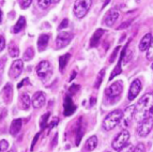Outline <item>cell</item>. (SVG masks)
Wrapping results in <instances>:
<instances>
[{"instance_id":"1","label":"cell","mask_w":153,"mask_h":152,"mask_svg":"<svg viewBox=\"0 0 153 152\" xmlns=\"http://www.w3.org/2000/svg\"><path fill=\"white\" fill-rule=\"evenodd\" d=\"M153 115V93H146L137 102L134 109V119L141 122Z\"/></svg>"},{"instance_id":"2","label":"cell","mask_w":153,"mask_h":152,"mask_svg":"<svg viewBox=\"0 0 153 152\" xmlns=\"http://www.w3.org/2000/svg\"><path fill=\"white\" fill-rule=\"evenodd\" d=\"M122 119H123L122 110H120V109L112 110L103 120V127H104L105 131H111V130L115 129L118 124L122 121Z\"/></svg>"},{"instance_id":"3","label":"cell","mask_w":153,"mask_h":152,"mask_svg":"<svg viewBox=\"0 0 153 152\" xmlns=\"http://www.w3.org/2000/svg\"><path fill=\"white\" fill-rule=\"evenodd\" d=\"M130 138H131V134L128 130H123V131H121V132L116 136L114 142H112V144H111L112 149L117 150V151L122 150L123 148L126 147V146L128 145Z\"/></svg>"},{"instance_id":"4","label":"cell","mask_w":153,"mask_h":152,"mask_svg":"<svg viewBox=\"0 0 153 152\" xmlns=\"http://www.w3.org/2000/svg\"><path fill=\"white\" fill-rule=\"evenodd\" d=\"M92 4V0H76L74 3V14L77 18H82L86 16L88 11L90 10Z\"/></svg>"},{"instance_id":"5","label":"cell","mask_w":153,"mask_h":152,"mask_svg":"<svg viewBox=\"0 0 153 152\" xmlns=\"http://www.w3.org/2000/svg\"><path fill=\"white\" fill-rule=\"evenodd\" d=\"M123 90V86L121 81H115L112 83L106 90H105V94L108 99H117L121 95Z\"/></svg>"},{"instance_id":"6","label":"cell","mask_w":153,"mask_h":152,"mask_svg":"<svg viewBox=\"0 0 153 152\" xmlns=\"http://www.w3.org/2000/svg\"><path fill=\"white\" fill-rule=\"evenodd\" d=\"M153 129V117H149L147 119L143 120L137 129V134L140 137L148 136V134Z\"/></svg>"},{"instance_id":"7","label":"cell","mask_w":153,"mask_h":152,"mask_svg":"<svg viewBox=\"0 0 153 152\" xmlns=\"http://www.w3.org/2000/svg\"><path fill=\"white\" fill-rule=\"evenodd\" d=\"M73 39V33L70 31H60L56 38V45L58 48H63L69 45Z\"/></svg>"},{"instance_id":"8","label":"cell","mask_w":153,"mask_h":152,"mask_svg":"<svg viewBox=\"0 0 153 152\" xmlns=\"http://www.w3.org/2000/svg\"><path fill=\"white\" fill-rule=\"evenodd\" d=\"M141 88H143V85H141V81L139 79H134L133 83L131 84L130 90H128V101H133L137 98V95L139 94V92L141 91Z\"/></svg>"},{"instance_id":"9","label":"cell","mask_w":153,"mask_h":152,"mask_svg":"<svg viewBox=\"0 0 153 152\" xmlns=\"http://www.w3.org/2000/svg\"><path fill=\"white\" fill-rule=\"evenodd\" d=\"M23 68H24L23 60L17 59V60L14 61L10 68V71H9V76H10V78L11 79L17 78L18 76L21 75L22 71H23Z\"/></svg>"},{"instance_id":"10","label":"cell","mask_w":153,"mask_h":152,"mask_svg":"<svg viewBox=\"0 0 153 152\" xmlns=\"http://www.w3.org/2000/svg\"><path fill=\"white\" fill-rule=\"evenodd\" d=\"M51 73V66L48 61H41L36 66V74L39 77L41 78H45L46 76H48Z\"/></svg>"},{"instance_id":"11","label":"cell","mask_w":153,"mask_h":152,"mask_svg":"<svg viewBox=\"0 0 153 152\" xmlns=\"http://www.w3.org/2000/svg\"><path fill=\"white\" fill-rule=\"evenodd\" d=\"M119 15H120V13L118 12L117 10H115V9H112V10L108 11V13L104 17L103 23L105 24V26H107V27H111L117 22V19L119 18Z\"/></svg>"},{"instance_id":"12","label":"cell","mask_w":153,"mask_h":152,"mask_svg":"<svg viewBox=\"0 0 153 152\" xmlns=\"http://www.w3.org/2000/svg\"><path fill=\"white\" fill-rule=\"evenodd\" d=\"M63 115L65 117H69L71 116L73 113L76 110V106H75V104L73 103V101H72L71 96L66 95L65 99H64V103H63Z\"/></svg>"},{"instance_id":"13","label":"cell","mask_w":153,"mask_h":152,"mask_svg":"<svg viewBox=\"0 0 153 152\" xmlns=\"http://www.w3.org/2000/svg\"><path fill=\"white\" fill-rule=\"evenodd\" d=\"M46 102V95L42 91H38L32 98V105L34 108H41Z\"/></svg>"},{"instance_id":"14","label":"cell","mask_w":153,"mask_h":152,"mask_svg":"<svg viewBox=\"0 0 153 152\" xmlns=\"http://www.w3.org/2000/svg\"><path fill=\"white\" fill-rule=\"evenodd\" d=\"M97 137L95 135L93 136H90L87 139L86 144L84 146V149H82V152H91L97 148Z\"/></svg>"},{"instance_id":"15","label":"cell","mask_w":153,"mask_h":152,"mask_svg":"<svg viewBox=\"0 0 153 152\" xmlns=\"http://www.w3.org/2000/svg\"><path fill=\"white\" fill-rule=\"evenodd\" d=\"M104 32H105L104 29H101V28L97 29V30L94 31L91 40H90V47H97L100 40H101V38H102L103 34H104Z\"/></svg>"},{"instance_id":"16","label":"cell","mask_w":153,"mask_h":152,"mask_svg":"<svg viewBox=\"0 0 153 152\" xmlns=\"http://www.w3.org/2000/svg\"><path fill=\"white\" fill-rule=\"evenodd\" d=\"M13 98V88L11 84H7L2 90V99L5 103H10Z\"/></svg>"},{"instance_id":"17","label":"cell","mask_w":153,"mask_h":152,"mask_svg":"<svg viewBox=\"0 0 153 152\" xmlns=\"http://www.w3.org/2000/svg\"><path fill=\"white\" fill-rule=\"evenodd\" d=\"M151 40H152V34L151 33H147L143 37V39L140 40V43H139V51H147L150 46Z\"/></svg>"},{"instance_id":"18","label":"cell","mask_w":153,"mask_h":152,"mask_svg":"<svg viewBox=\"0 0 153 152\" xmlns=\"http://www.w3.org/2000/svg\"><path fill=\"white\" fill-rule=\"evenodd\" d=\"M22 125H23V121L22 119H15L13 120L12 123L10 125V129H9V132L11 135H16L22 129Z\"/></svg>"},{"instance_id":"19","label":"cell","mask_w":153,"mask_h":152,"mask_svg":"<svg viewBox=\"0 0 153 152\" xmlns=\"http://www.w3.org/2000/svg\"><path fill=\"white\" fill-rule=\"evenodd\" d=\"M49 39H51V36L49 34H46V33H43L41 36L39 37V40H38V47H39V51H44L47 46L49 42Z\"/></svg>"},{"instance_id":"20","label":"cell","mask_w":153,"mask_h":152,"mask_svg":"<svg viewBox=\"0 0 153 152\" xmlns=\"http://www.w3.org/2000/svg\"><path fill=\"white\" fill-rule=\"evenodd\" d=\"M134 109H135V105H132V106L126 108L125 115H124V113H123V119H124V125H123V127H126L128 123L131 122L132 118L134 117Z\"/></svg>"},{"instance_id":"21","label":"cell","mask_w":153,"mask_h":152,"mask_svg":"<svg viewBox=\"0 0 153 152\" xmlns=\"http://www.w3.org/2000/svg\"><path fill=\"white\" fill-rule=\"evenodd\" d=\"M82 122V118H79L78 123H77V131H76V146H78L82 136H84L85 129H84V124Z\"/></svg>"},{"instance_id":"22","label":"cell","mask_w":153,"mask_h":152,"mask_svg":"<svg viewBox=\"0 0 153 152\" xmlns=\"http://www.w3.org/2000/svg\"><path fill=\"white\" fill-rule=\"evenodd\" d=\"M26 26V18L24 16H21V17L18 18L17 23L15 24V26L13 27V32L14 33H18L21 32L24 28H25Z\"/></svg>"},{"instance_id":"23","label":"cell","mask_w":153,"mask_h":152,"mask_svg":"<svg viewBox=\"0 0 153 152\" xmlns=\"http://www.w3.org/2000/svg\"><path fill=\"white\" fill-rule=\"evenodd\" d=\"M30 96L28 93H23L21 95V107L22 109H28L30 106Z\"/></svg>"},{"instance_id":"24","label":"cell","mask_w":153,"mask_h":152,"mask_svg":"<svg viewBox=\"0 0 153 152\" xmlns=\"http://www.w3.org/2000/svg\"><path fill=\"white\" fill-rule=\"evenodd\" d=\"M70 57H71L70 54H64L63 56H61L59 58V69H60L61 72L65 69L66 64H68V62H69V60H70Z\"/></svg>"},{"instance_id":"25","label":"cell","mask_w":153,"mask_h":152,"mask_svg":"<svg viewBox=\"0 0 153 152\" xmlns=\"http://www.w3.org/2000/svg\"><path fill=\"white\" fill-rule=\"evenodd\" d=\"M122 63H121V59L119 60V62H118V64L116 66V68L114 69V71L111 72V74H110V76H109V80H111V79H114L116 77V76H118L119 74L122 72Z\"/></svg>"},{"instance_id":"26","label":"cell","mask_w":153,"mask_h":152,"mask_svg":"<svg viewBox=\"0 0 153 152\" xmlns=\"http://www.w3.org/2000/svg\"><path fill=\"white\" fill-rule=\"evenodd\" d=\"M9 55L13 58H16L19 55V49L14 43H11L10 46H9Z\"/></svg>"},{"instance_id":"27","label":"cell","mask_w":153,"mask_h":152,"mask_svg":"<svg viewBox=\"0 0 153 152\" xmlns=\"http://www.w3.org/2000/svg\"><path fill=\"white\" fill-rule=\"evenodd\" d=\"M34 57V49L32 47H28L24 53V60L25 61H30L31 59Z\"/></svg>"},{"instance_id":"28","label":"cell","mask_w":153,"mask_h":152,"mask_svg":"<svg viewBox=\"0 0 153 152\" xmlns=\"http://www.w3.org/2000/svg\"><path fill=\"white\" fill-rule=\"evenodd\" d=\"M104 74H105V69L101 70L100 73L97 74V80H95V83H94V88L95 89L100 88V86H101V84H102V81H103V78H104Z\"/></svg>"},{"instance_id":"29","label":"cell","mask_w":153,"mask_h":152,"mask_svg":"<svg viewBox=\"0 0 153 152\" xmlns=\"http://www.w3.org/2000/svg\"><path fill=\"white\" fill-rule=\"evenodd\" d=\"M147 59L149 61H152L153 60V37H152V40H151V43L149 48L147 49Z\"/></svg>"},{"instance_id":"30","label":"cell","mask_w":153,"mask_h":152,"mask_svg":"<svg viewBox=\"0 0 153 152\" xmlns=\"http://www.w3.org/2000/svg\"><path fill=\"white\" fill-rule=\"evenodd\" d=\"M49 116H51V114H49V113H46L45 115H43V116H42L41 122H40V127H41V129H44V127H46L47 121H48V119H49Z\"/></svg>"},{"instance_id":"31","label":"cell","mask_w":153,"mask_h":152,"mask_svg":"<svg viewBox=\"0 0 153 152\" xmlns=\"http://www.w3.org/2000/svg\"><path fill=\"white\" fill-rule=\"evenodd\" d=\"M51 0H38V4L39 7L41 9H43V10H45V9H47L49 7V4H51Z\"/></svg>"},{"instance_id":"32","label":"cell","mask_w":153,"mask_h":152,"mask_svg":"<svg viewBox=\"0 0 153 152\" xmlns=\"http://www.w3.org/2000/svg\"><path fill=\"white\" fill-rule=\"evenodd\" d=\"M31 2H32V0H18V3H19L22 9L29 8V5L31 4Z\"/></svg>"},{"instance_id":"33","label":"cell","mask_w":153,"mask_h":152,"mask_svg":"<svg viewBox=\"0 0 153 152\" xmlns=\"http://www.w3.org/2000/svg\"><path fill=\"white\" fill-rule=\"evenodd\" d=\"M9 148V142L5 139L0 140V152H4L7 151Z\"/></svg>"},{"instance_id":"34","label":"cell","mask_w":153,"mask_h":152,"mask_svg":"<svg viewBox=\"0 0 153 152\" xmlns=\"http://www.w3.org/2000/svg\"><path fill=\"white\" fill-rule=\"evenodd\" d=\"M134 152H146V146L143 142H139L137 144L135 148H134Z\"/></svg>"},{"instance_id":"35","label":"cell","mask_w":153,"mask_h":152,"mask_svg":"<svg viewBox=\"0 0 153 152\" xmlns=\"http://www.w3.org/2000/svg\"><path fill=\"white\" fill-rule=\"evenodd\" d=\"M68 26H69V19H68V18H64V19L61 22V24H60V26L58 27V30H59V31H61L62 29L66 28Z\"/></svg>"},{"instance_id":"36","label":"cell","mask_w":153,"mask_h":152,"mask_svg":"<svg viewBox=\"0 0 153 152\" xmlns=\"http://www.w3.org/2000/svg\"><path fill=\"white\" fill-rule=\"evenodd\" d=\"M120 48H121L120 46H117V47L115 48V51H114V53L111 54V56H110V58H109V62H114V61H115L116 57H117V54Z\"/></svg>"},{"instance_id":"37","label":"cell","mask_w":153,"mask_h":152,"mask_svg":"<svg viewBox=\"0 0 153 152\" xmlns=\"http://www.w3.org/2000/svg\"><path fill=\"white\" fill-rule=\"evenodd\" d=\"M40 134L41 133H36V136H34V138H33V140H32V142H31V151H33V149H34V146L36 145V142H38V139H39V137H40Z\"/></svg>"},{"instance_id":"38","label":"cell","mask_w":153,"mask_h":152,"mask_svg":"<svg viewBox=\"0 0 153 152\" xmlns=\"http://www.w3.org/2000/svg\"><path fill=\"white\" fill-rule=\"evenodd\" d=\"M131 23H132V20H126V22H123L122 24H121L119 27H118V30H120V29H124L126 28V27H128V26L131 25Z\"/></svg>"},{"instance_id":"39","label":"cell","mask_w":153,"mask_h":152,"mask_svg":"<svg viewBox=\"0 0 153 152\" xmlns=\"http://www.w3.org/2000/svg\"><path fill=\"white\" fill-rule=\"evenodd\" d=\"M119 152H134V147L132 145H128L126 147H124L122 150H120Z\"/></svg>"},{"instance_id":"40","label":"cell","mask_w":153,"mask_h":152,"mask_svg":"<svg viewBox=\"0 0 153 152\" xmlns=\"http://www.w3.org/2000/svg\"><path fill=\"white\" fill-rule=\"evenodd\" d=\"M79 89V86L78 85H73V86H71L70 87V89H69V92H70V94H74L75 92L77 91Z\"/></svg>"},{"instance_id":"41","label":"cell","mask_w":153,"mask_h":152,"mask_svg":"<svg viewBox=\"0 0 153 152\" xmlns=\"http://www.w3.org/2000/svg\"><path fill=\"white\" fill-rule=\"evenodd\" d=\"M5 47V40H4V37L3 36H0V51H3V48Z\"/></svg>"},{"instance_id":"42","label":"cell","mask_w":153,"mask_h":152,"mask_svg":"<svg viewBox=\"0 0 153 152\" xmlns=\"http://www.w3.org/2000/svg\"><path fill=\"white\" fill-rule=\"evenodd\" d=\"M57 142H58V133H56L54 136V138H53V140H51V148L56 147Z\"/></svg>"},{"instance_id":"43","label":"cell","mask_w":153,"mask_h":152,"mask_svg":"<svg viewBox=\"0 0 153 152\" xmlns=\"http://www.w3.org/2000/svg\"><path fill=\"white\" fill-rule=\"evenodd\" d=\"M5 61H7V58H5V57H2V58L0 59V71H2L3 68H4Z\"/></svg>"},{"instance_id":"44","label":"cell","mask_w":153,"mask_h":152,"mask_svg":"<svg viewBox=\"0 0 153 152\" xmlns=\"http://www.w3.org/2000/svg\"><path fill=\"white\" fill-rule=\"evenodd\" d=\"M28 83H29V79L28 78H24L23 80H22L21 83H19V84L17 85V88H21L22 86H24L25 84H28Z\"/></svg>"},{"instance_id":"45","label":"cell","mask_w":153,"mask_h":152,"mask_svg":"<svg viewBox=\"0 0 153 152\" xmlns=\"http://www.w3.org/2000/svg\"><path fill=\"white\" fill-rule=\"evenodd\" d=\"M57 123H58V119H55L51 123H49V129H54V127H56Z\"/></svg>"},{"instance_id":"46","label":"cell","mask_w":153,"mask_h":152,"mask_svg":"<svg viewBox=\"0 0 153 152\" xmlns=\"http://www.w3.org/2000/svg\"><path fill=\"white\" fill-rule=\"evenodd\" d=\"M75 76H76V72L75 71H73L72 72V75H71V77H70V81H72L73 79L75 78Z\"/></svg>"},{"instance_id":"47","label":"cell","mask_w":153,"mask_h":152,"mask_svg":"<svg viewBox=\"0 0 153 152\" xmlns=\"http://www.w3.org/2000/svg\"><path fill=\"white\" fill-rule=\"evenodd\" d=\"M110 0H105V2H104V4H103V7L102 8H105V7H106V5H107V3L109 2Z\"/></svg>"},{"instance_id":"48","label":"cell","mask_w":153,"mask_h":152,"mask_svg":"<svg viewBox=\"0 0 153 152\" xmlns=\"http://www.w3.org/2000/svg\"><path fill=\"white\" fill-rule=\"evenodd\" d=\"M93 104H95V98H91V106H93Z\"/></svg>"},{"instance_id":"49","label":"cell","mask_w":153,"mask_h":152,"mask_svg":"<svg viewBox=\"0 0 153 152\" xmlns=\"http://www.w3.org/2000/svg\"><path fill=\"white\" fill-rule=\"evenodd\" d=\"M1 20H2V11L0 10V23H1Z\"/></svg>"},{"instance_id":"50","label":"cell","mask_w":153,"mask_h":152,"mask_svg":"<svg viewBox=\"0 0 153 152\" xmlns=\"http://www.w3.org/2000/svg\"><path fill=\"white\" fill-rule=\"evenodd\" d=\"M51 2L53 3H57V2H59V1H60V0H51Z\"/></svg>"},{"instance_id":"51","label":"cell","mask_w":153,"mask_h":152,"mask_svg":"<svg viewBox=\"0 0 153 152\" xmlns=\"http://www.w3.org/2000/svg\"><path fill=\"white\" fill-rule=\"evenodd\" d=\"M9 152H15V150H14V149H11V150H10V151H9Z\"/></svg>"},{"instance_id":"52","label":"cell","mask_w":153,"mask_h":152,"mask_svg":"<svg viewBox=\"0 0 153 152\" xmlns=\"http://www.w3.org/2000/svg\"><path fill=\"white\" fill-rule=\"evenodd\" d=\"M151 69H152V70H153V63H152V66H151Z\"/></svg>"}]
</instances>
